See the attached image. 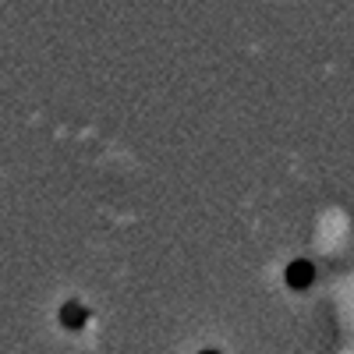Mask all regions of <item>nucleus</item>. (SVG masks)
<instances>
[{"instance_id":"f257e3e1","label":"nucleus","mask_w":354,"mask_h":354,"mask_svg":"<svg viewBox=\"0 0 354 354\" xmlns=\"http://www.w3.org/2000/svg\"><path fill=\"white\" fill-rule=\"evenodd\" d=\"M308 280H312V270H308L305 262H301V266H290V283H294V287H298V283L305 287Z\"/></svg>"}]
</instances>
